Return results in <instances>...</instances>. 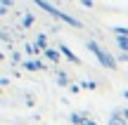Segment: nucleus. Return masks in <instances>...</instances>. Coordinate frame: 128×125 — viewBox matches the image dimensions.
I'll return each mask as SVG.
<instances>
[{"mask_svg":"<svg viewBox=\"0 0 128 125\" xmlns=\"http://www.w3.org/2000/svg\"><path fill=\"white\" fill-rule=\"evenodd\" d=\"M116 59H119V61H128V52H121V54L116 57Z\"/></svg>","mask_w":128,"mask_h":125,"instance_id":"a211bd4d","label":"nucleus"},{"mask_svg":"<svg viewBox=\"0 0 128 125\" xmlns=\"http://www.w3.org/2000/svg\"><path fill=\"white\" fill-rule=\"evenodd\" d=\"M112 31H114V36H126L128 38V26H114Z\"/></svg>","mask_w":128,"mask_h":125,"instance_id":"9b49d317","label":"nucleus"},{"mask_svg":"<svg viewBox=\"0 0 128 125\" xmlns=\"http://www.w3.org/2000/svg\"><path fill=\"white\" fill-rule=\"evenodd\" d=\"M0 38H2L5 42H10V33H7V31H0Z\"/></svg>","mask_w":128,"mask_h":125,"instance_id":"f3484780","label":"nucleus"},{"mask_svg":"<svg viewBox=\"0 0 128 125\" xmlns=\"http://www.w3.org/2000/svg\"><path fill=\"white\" fill-rule=\"evenodd\" d=\"M83 87H88V90H95V87H97V85H95V83H92V80H83Z\"/></svg>","mask_w":128,"mask_h":125,"instance_id":"4468645a","label":"nucleus"},{"mask_svg":"<svg viewBox=\"0 0 128 125\" xmlns=\"http://www.w3.org/2000/svg\"><path fill=\"white\" fill-rule=\"evenodd\" d=\"M69 121H71L74 125H86L88 113H71V116H69Z\"/></svg>","mask_w":128,"mask_h":125,"instance_id":"0eeeda50","label":"nucleus"},{"mask_svg":"<svg viewBox=\"0 0 128 125\" xmlns=\"http://www.w3.org/2000/svg\"><path fill=\"white\" fill-rule=\"evenodd\" d=\"M116 45L121 47V52H128V38L126 36H116Z\"/></svg>","mask_w":128,"mask_h":125,"instance_id":"9d476101","label":"nucleus"},{"mask_svg":"<svg viewBox=\"0 0 128 125\" xmlns=\"http://www.w3.org/2000/svg\"><path fill=\"white\" fill-rule=\"evenodd\" d=\"M33 2L38 5L40 9H45L48 14H52V17H57V19H62L64 24H69V26H76V28H83V21H78V19H74L71 14H66V12H62V9H57L55 5H50V2H45V0H33Z\"/></svg>","mask_w":128,"mask_h":125,"instance_id":"f257e3e1","label":"nucleus"},{"mask_svg":"<svg viewBox=\"0 0 128 125\" xmlns=\"http://www.w3.org/2000/svg\"><path fill=\"white\" fill-rule=\"evenodd\" d=\"M33 50H36V54H43V52L48 50V36L45 33H38V36L33 38Z\"/></svg>","mask_w":128,"mask_h":125,"instance_id":"7ed1b4c3","label":"nucleus"},{"mask_svg":"<svg viewBox=\"0 0 128 125\" xmlns=\"http://www.w3.org/2000/svg\"><path fill=\"white\" fill-rule=\"evenodd\" d=\"M86 125H97L95 121H90V118H88V121H86Z\"/></svg>","mask_w":128,"mask_h":125,"instance_id":"aec40b11","label":"nucleus"},{"mask_svg":"<svg viewBox=\"0 0 128 125\" xmlns=\"http://www.w3.org/2000/svg\"><path fill=\"white\" fill-rule=\"evenodd\" d=\"M57 50H60V52H62V54H64V57H66V59H69V61H71V64H81V59H78V57H76V54H74V52H71V50H69V47H66V45H60V47H57Z\"/></svg>","mask_w":128,"mask_h":125,"instance_id":"39448f33","label":"nucleus"},{"mask_svg":"<svg viewBox=\"0 0 128 125\" xmlns=\"http://www.w3.org/2000/svg\"><path fill=\"white\" fill-rule=\"evenodd\" d=\"M12 0H0V7H5V9H10V7H12Z\"/></svg>","mask_w":128,"mask_h":125,"instance_id":"ddd939ff","label":"nucleus"},{"mask_svg":"<svg viewBox=\"0 0 128 125\" xmlns=\"http://www.w3.org/2000/svg\"><path fill=\"white\" fill-rule=\"evenodd\" d=\"M109 125H128V123H126V118L121 116V111H119V113H112L109 116Z\"/></svg>","mask_w":128,"mask_h":125,"instance_id":"6e6552de","label":"nucleus"},{"mask_svg":"<svg viewBox=\"0 0 128 125\" xmlns=\"http://www.w3.org/2000/svg\"><path fill=\"white\" fill-rule=\"evenodd\" d=\"M121 116L126 118V123H128V109H121Z\"/></svg>","mask_w":128,"mask_h":125,"instance_id":"6ab92c4d","label":"nucleus"},{"mask_svg":"<svg viewBox=\"0 0 128 125\" xmlns=\"http://www.w3.org/2000/svg\"><path fill=\"white\" fill-rule=\"evenodd\" d=\"M12 61H14V64H24V61H22V54H19V52H12Z\"/></svg>","mask_w":128,"mask_h":125,"instance_id":"f8f14e48","label":"nucleus"},{"mask_svg":"<svg viewBox=\"0 0 128 125\" xmlns=\"http://www.w3.org/2000/svg\"><path fill=\"white\" fill-rule=\"evenodd\" d=\"M33 21H36V17H33L31 12H26V14H24V19H22V28H31Z\"/></svg>","mask_w":128,"mask_h":125,"instance_id":"1a4fd4ad","label":"nucleus"},{"mask_svg":"<svg viewBox=\"0 0 128 125\" xmlns=\"http://www.w3.org/2000/svg\"><path fill=\"white\" fill-rule=\"evenodd\" d=\"M43 57H45L48 61H52V64H57V61L62 59V52H60V50H55V47H48V50L43 52Z\"/></svg>","mask_w":128,"mask_h":125,"instance_id":"20e7f679","label":"nucleus"},{"mask_svg":"<svg viewBox=\"0 0 128 125\" xmlns=\"http://www.w3.org/2000/svg\"><path fill=\"white\" fill-rule=\"evenodd\" d=\"M86 47H88V50H90L92 54L97 57V61H100L104 69H116V59L109 54V52H104V50H102V47L97 45L95 40H88V42H86Z\"/></svg>","mask_w":128,"mask_h":125,"instance_id":"f03ea898","label":"nucleus"},{"mask_svg":"<svg viewBox=\"0 0 128 125\" xmlns=\"http://www.w3.org/2000/svg\"><path fill=\"white\" fill-rule=\"evenodd\" d=\"M81 5H83V7H92V5H95V0H81Z\"/></svg>","mask_w":128,"mask_h":125,"instance_id":"dca6fc26","label":"nucleus"},{"mask_svg":"<svg viewBox=\"0 0 128 125\" xmlns=\"http://www.w3.org/2000/svg\"><path fill=\"white\" fill-rule=\"evenodd\" d=\"M55 80H57V85H62V87L71 85V83H69V76H66V71H62V69H57V71H55Z\"/></svg>","mask_w":128,"mask_h":125,"instance_id":"423d86ee","label":"nucleus"},{"mask_svg":"<svg viewBox=\"0 0 128 125\" xmlns=\"http://www.w3.org/2000/svg\"><path fill=\"white\" fill-rule=\"evenodd\" d=\"M124 97H126V99H128V90H124Z\"/></svg>","mask_w":128,"mask_h":125,"instance_id":"412c9836","label":"nucleus"},{"mask_svg":"<svg viewBox=\"0 0 128 125\" xmlns=\"http://www.w3.org/2000/svg\"><path fill=\"white\" fill-rule=\"evenodd\" d=\"M69 90H71L74 94H78V92H81V85H76V83H71V85H69Z\"/></svg>","mask_w":128,"mask_h":125,"instance_id":"2eb2a0df","label":"nucleus"}]
</instances>
